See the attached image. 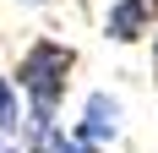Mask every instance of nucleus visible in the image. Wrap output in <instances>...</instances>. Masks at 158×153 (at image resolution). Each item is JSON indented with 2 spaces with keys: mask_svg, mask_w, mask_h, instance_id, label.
<instances>
[{
  "mask_svg": "<svg viewBox=\"0 0 158 153\" xmlns=\"http://www.w3.org/2000/svg\"><path fill=\"white\" fill-rule=\"evenodd\" d=\"M153 55H158V38H153Z\"/></svg>",
  "mask_w": 158,
  "mask_h": 153,
  "instance_id": "nucleus-8",
  "label": "nucleus"
},
{
  "mask_svg": "<svg viewBox=\"0 0 158 153\" xmlns=\"http://www.w3.org/2000/svg\"><path fill=\"white\" fill-rule=\"evenodd\" d=\"M71 137L82 142V148H109L114 137H120V98L114 93H93L87 104H82V126L71 131Z\"/></svg>",
  "mask_w": 158,
  "mask_h": 153,
  "instance_id": "nucleus-2",
  "label": "nucleus"
},
{
  "mask_svg": "<svg viewBox=\"0 0 158 153\" xmlns=\"http://www.w3.org/2000/svg\"><path fill=\"white\" fill-rule=\"evenodd\" d=\"M0 153H16V148H6V142H0Z\"/></svg>",
  "mask_w": 158,
  "mask_h": 153,
  "instance_id": "nucleus-7",
  "label": "nucleus"
},
{
  "mask_svg": "<svg viewBox=\"0 0 158 153\" xmlns=\"http://www.w3.org/2000/svg\"><path fill=\"white\" fill-rule=\"evenodd\" d=\"M22 6H49V0H22Z\"/></svg>",
  "mask_w": 158,
  "mask_h": 153,
  "instance_id": "nucleus-6",
  "label": "nucleus"
},
{
  "mask_svg": "<svg viewBox=\"0 0 158 153\" xmlns=\"http://www.w3.org/2000/svg\"><path fill=\"white\" fill-rule=\"evenodd\" d=\"M27 153H87L65 126H49V131H38V137H27Z\"/></svg>",
  "mask_w": 158,
  "mask_h": 153,
  "instance_id": "nucleus-4",
  "label": "nucleus"
},
{
  "mask_svg": "<svg viewBox=\"0 0 158 153\" xmlns=\"http://www.w3.org/2000/svg\"><path fill=\"white\" fill-rule=\"evenodd\" d=\"M153 16H158V0H114L104 11V33L114 44H136L153 33Z\"/></svg>",
  "mask_w": 158,
  "mask_h": 153,
  "instance_id": "nucleus-3",
  "label": "nucleus"
},
{
  "mask_svg": "<svg viewBox=\"0 0 158 153\" xmlns=\"http://www.w3.org/2000/svg\"><path fill=\"white\" fill-rule=\"evenodd\" d=\"M71 71H77V49L60 44V38H33L16 60V88L27 93V137L49 131L55 115L65 104V88H71Z\"/></svg>",
  "mask_w": 158,
  "mask_h": 153,
  "instance_id": "nucleus-1",
  "label": "nucleus"
},
{
  "mask_svg": "<svg viewBox=\"0 0 158 153\" xmlns=\"http://www.w3.org/2000/svg\"><path fill=\"white\" fill-rule=\"evenodd\" d=\"M22 131V104H16V88H11V76H0V142L16 137Z\"/></svg>",
  "mask_w": 158,
  "mask_h": 153,
  "instance_id": "nucleus-5",
  "label": "nucleus"
}]
</instances>
